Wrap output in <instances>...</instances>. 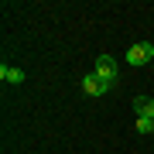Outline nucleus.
I'll use <instances>...</instances> for the list:
<instances>
[{
    "label": "nucleus",
    "instance_id": "5",
    "mask_svg": "<svg viewBox=\"0 0 154 154\" xmlns=\"http://www.w3.org/2000/svg\"><path fill=\"white\" fill-rule=\"evenodd\" d=\"M134 110H137V116H154V99L151 96H137L134 99Z\"/></svg>",
    "mask_w": 154,
    "mask_h": 154
},
{
    "label": "nucleus",
    "instance_id": "2",
    "mask_svg": "<svg viewBox=\"0 0 154 154\" xmlns=\"http://www.w3.org/2000/svg\"><path fill=\"white\" fill-rule=\"evenodd\" d=\"M127 62L130 65H151L154 62V45H130L127 48Z\"/></svg>",
    "mask_w": 154,
    "mask_h": 154
},
{
    "label": "nucleus",
    "instance_id": "1",
    "mask_svg": "<svg viewBox=\"0 0 154 154\" xmlns=\"http://www.w3.org/2000/svg\"><path fill=\"white\" fill-rule=\"evenodd\" d=\"M96 75H99V82H103V89H106V93H110V89L116 86V62L110 58V55H99L96 58Z\"/></svg>",
    "mask_w": 154,
    "mask_h": 154
},
{
    "label": "nucleus",
    "instance_id": "6",
    "mask_svg": "<svg viewBox=\"0 0 154 154\" xmlns=\"http://www.w3.org/2000/svg\"><path fill=\"white\" fill-rule=\"evenodd\" d=\"M137 134H154V116H137Z\"/></svg>",
    "mask_w": 154,
    "mask_h": 154
},
{
    "label": "nucleus",
    "instance_id": "4",
    "mask_svg": "<svg viewBox=\"0 0 154 154\" xmlns=\"http://www.w3.org/2000/svg\"><path fill=\"white\" fill-rule=\"evenodd\" d=\"M0 79H4V82H24V79H28V75H24V69H14V65H0Z\"/></svg>",
    "mask_w": 154,
    "mask_h": 154
},
{
    "label": "nucleus",
    "instance_id": "3",
    "mask_svg": "<svg viewBox=\"0 0 154 154\" xmlns=\"http://www.w3.org/2000/svg\"><path fill=\"white\" fill-rule=\"evenodd\" d=\"M82 93H89V96H103L106 89H103V82H99V75L96 72H89V75L82 79Z\"/></svg>",
    "mask_w": 154,
    "mask_h": 154
}]
</instances>
